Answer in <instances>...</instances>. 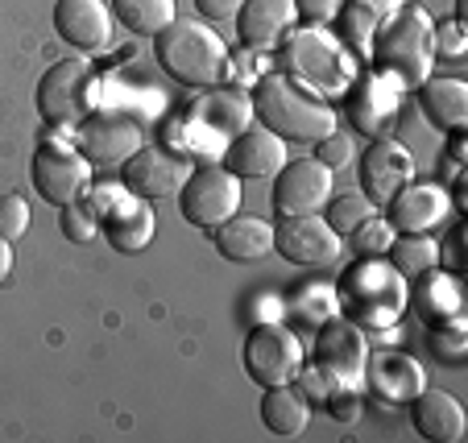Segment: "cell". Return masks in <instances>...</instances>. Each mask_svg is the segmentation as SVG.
<instances>
[{
    "label": "cell",
    "instance_id": "6da1fadb",
    "mask_svg": "<svg viewBox=\"0 0 468 443\" xmlns=\"http://www.w3.org/2000/svg\"><path fill=\"white\" fill-rule=\"evenodd\" d=\"M336 299L345 320L361 332H389L410 307V286L386 258H361L336 278Z\"/></svg>",
    "mask_w": 468,
    "mask_h": 443
},
{
    "label": "cell",
    "instance_id": "7a4b0ae2",
    "mask_svg": "<svg viewBox=\"0 0 468 443\" xmlns=\"http://www.w3.org/2000/svg\"><path fill=\"white\" fill-rule=\"evenodd\" d=\"M249 100H253L257 121L282 142H319V137L340 129L336 108H327L324 100H315L299 79H291L282 71L261 75L249 91Z\"/></svg>",
    "mask_w": 468,
    "mask_h": 443
},
{
    "label": "cell",
    "instance_id": "3957f363",
    "mask_svg": "<svg viewBox=\"0 0 468 443\" xmlns=\"http://www.w3.org/2000/svg\"><path fill=\"white\" fill-rule=\"evenodd\" d=\"M154 54H158V67L170 79L183 83V88H195V91L220 88L232 71L229 46H224L220 34H212L204 21L175 17L162 34H154Z\"/></svg>",
    "mask_w": 468,
    "mask_h": 443
},
{
    "label": "cell",
    "instance_id": "277c9868",
    "mask_svg": "<svg viewBox=\"0 0 468 443\" xmlns=\"http://www.w3.org/2000/svg\"><path fill=\"white\" fill-rule=\"evenodd\" d=\"M435 21L419 5H402L394 17H386L373 34V67L394 88H419L431 75L435 62Z\"/></svg>",
    "mask_w": 468,
    "mask_h": 443
},
{
    "label": "cell",
    "instance_id": "5b68a950",
    "mask_svg": "<svg viewBox=\"0 0 468 443\" xmlns=\"http://www.w3.org/2000/svg\"><path fill=\"white\" fill-rule=\"evenodd\" d=\"M278 67H286L282 75H291V79H299V83H311V88H319V91L348 88V75H353L345 50L319 26L282 34V42H278Z\"/></svg>",
    "mask_w": 468,
    "mask_h": 443
},
{
    "label": "cell",
    "instance_id": "8992f818",
    "mask_svg": "<svg viewBox=\"0 0 468 443\" xmlns=\"http://www.w3.org/2000/svg\"><path fill=\"white\" fill-rule=\"evenodd\" d=\"M240 199V178L229 166H191L186 183L178 186V212L199 232H216L224 220H232Z\"/></svg>",
    "mask_w": 468,
    "mask_h": 443
},
{
    "label": "cell",
    "instance_id": "52a82bcc",
    "mask_svg": "<svg viewBox=\"0 0 468 443\" xmlns=\"http://www.w3.org/2000/svg\"><path fill=\"white\" fill-rule=\"evenodd\" d=\"M91 62L88 58H62L54 62L50 71L37 79L34 104L50 129H67V124H80L91 112Z\"/></svg>",
    "mask_w": 468,
    "mask_h": 443
},
{
    "label": "cell",
    "instance_id": "ba28073f",
    "mask_svg": "<svg viewBox=\"0 0 468 443\" xmlns=\"http://www.w3.org/2000/svg\"><path fill=\"white\" fill-rule=\"evenodd\" d=\"M249 382L261 390L270 385H291V377L303 369V344L291 328L282 323H253L245 332V348H240Z\"/></svg>",
    "mask_w": 468,
    "mask_h": 443
},
{
    "label": "cell",
    "instance_id": "9c48e42d",
    "mask_svg": "<svg viewBox=\"0 0 468 443\" xmlns=\"http://www.w3.org/2000/svg\"><path fill=\"white\" fill-rule=\"evenodd\" d=\"M274 253L286 258L291 266L303 269H327L340 266V253H345V237H340L332 224L319 212L307 216H278L274 220Z\"/></svg>",
    "mask_w": 468,
    "mask_h": 443
},
{
    "label": "cell",
    "instance_id": "30bf717a",
    "mask_svg": "<svg viewBox=\"0 0 468 443\" xmlns=\"http://www.w3.org/2000/svg\"><path fill=\"white\" fill-rule=\"evenodd\" d=\"M365 361H369V340L345 315H327V320L315 323V348H311V364L324 369L336 385H348L356 390L365 377Z\"/></svg>",
    "mask_w": 468,
    "mask_h": 443
},
{
    "label": "cell",
    "instance_id": "8fae6325",
    "mask_svg": "<svg viewBox=\"0 0 468 443\" xmlns=\"http://www.w3.org/2000/svg\"><path fill=\"white\" fill-rule=\"evenodd\" d=\"M29 178L37 186V199H46L50 207H67V204H80L91 191V162L75 145L46 142L34 150Z\"/></svg>",
    "mask_w": 468,
    "mask_h": 443
},
{
    "label": "cell",
    "instance_id": "7c38bea8",
    "mask_svg": "<svg viewBox=\"0 0 468 443\" xmlns=\"http://www.w3.org/2000/svg\"><path fill=\"white\" fill-rule=\"evenodd\" d=\"M91 212L100 216V232L116 253H142L154 240V207L150 199H137L129 191L112 186H91Z\"/></svg>",
    "mask_w": 468,
    "mask_h": 443
},
{
    "label": "cell",
    "instance_id": "4fadbf2b",
    "mask_svg": "<svg viewBox=\"0 0 468 443\" xmlns=\"http://www.w3.org/2000/svg\"><path fill=\"white\" fill-rule=\"evenodd\" d=\"M142 145V116L124 108H91L80 121V153L91 166H121Z\"/></svg>",
    "mask_w": 468,
    "mask_h": 443
},
{
    "label": "cell",
    "instance_id": "5bb4252c",
    "mask_svg": "<svg viewBox=\"0 0 468 443\" xmlns=\"http://www.w3.org/2000/svg\"><path fill=\"white\" fill-rule=\"evenodd\" d=\"M191 174V162L162 145H137L121 162V186L137 199H170Z\"/></svg>",
    "mask_w": 468,
    "mask_h": 443
},
{
    "label": "cell",
    "instance_id": "9a60e30c",
    "mask_svg": "<svg viewBox=\"0 0 468 443\" xmlns=\"http://www.w3.org/2000/svg\"><path fill=\"white\" fill-rule=\"evenodd\" d=\"M253 124V100L245 91H229V88H207L204 96L195 100L178 121V142H186L191 133H207L212 142L237 137Z\"/></svg>",
    "mask_w": 468,
    "mask_h": 443
},
{
    "label": "cell",
    "instance_id": "2e32d148",
    "mask_svg": "<svg viewBox=\"0 0 468 443\" xmlns=\"http://www.w3.org/2000/svg\"><path fill=\"white\" fill-rule=\"evenodd\" d=\"M356 178H361V195L369 199L373 207L378 204L386 207L402 186L415 183V158H410V150L402 142H394V137H373L369 150L361 153Z\"/></svg>",
    "mask_w": 468,
    "mask_h": 443
},
{
    "label": "cell",
    "instance_id": "e0dca14e",
    "mask_svg": "<svg viewBox=\"0 0 468 443\" xmlns=\"http://www.w3.org/2000/svg\"><path fill=\"white\" fill-rule=\"evenodd\" d=\"M336 186V174L315 158H299L286 162L274 174V212L278 216H307V212H324L327 195Z\"/></svg>",
    "mask_w": 468,
    "mask_h": 443
},
{
    "label": "cell",
    "instance_id": "ac0fdd59",
    "mask_svg": "<svg viewBox=\"0 0 468 443\" xmlns=\"http://www.w3.org/2000/svg\"><path fill=\"white\" fill-rule=\"evenodd\" d=\"M54 34L83 54H96L112 42V9L104 0H58L54 5Z\"/></svg>",
    "mask_w": 468,
    "mask_h": 443
},
{
    "label": "cell",
    "instance_id": "d6986e66",
    "mask_svg": "<svg viewBox=\"0 0 468 443\" xmlns=\"http://www.w3.org/2000/svg\"><path fill=\"white\" fill-rule=\"evenodd\" d=\"M361 385H369L373 398H381L386 406H402L410 402L419 390L427 385L423 377V364L407 353H378L365 361V377Z\"/></svg>",
    "mask_w": 468,
    "mask_h": 443
},
{
    "label": "cell",
    "instance_id": "ffe728a7",
    "mask_svg": "<svg viewBox=\"0 0 468 443\" xmlns=\"http://www.w3.org/2000/svg\"><path fill=\"white\" fill-rule=\"evenodd\" d=\"M452 212V199L440 183H407L386 204V224L394 232H431Z\"/></svg>",
    "mask_w": 468,
    "mask_h": 443
},
{
    "label": "cell",
    "instance_id": "44dd1931",
    "mask_svg": "<svg viewBox=\"0 0 468 443\" xmlns=\"http://www.w3.org/2000/svg\"><path fill=\"white\" fill-rule=\"evenodd\" d=\"M286 142L270 129H245V133L232 137V145L224 150V166L245 183V178H274L286 166Z\"/></svg>",
    "mask_w": 468,
    "mask_h": 443
},
{
    "label": "cell",
    "instance_id": "7402d4cb",
    "mask_svg": "<svg viewBox=\"0 0 468 443\" xmlns=\"http://www.w3.org/2000/svg\"><path fill=\"white\" fill-rule=\"evenodd\" d=\"M407 406H410V427H415L423 439H431V443H460L464 439L468 415H464V406H460L456 394L427 390L423 385Z\"/></svg>",
    "mask_w": 468,
    "mask_h": 443
},
{
    "label": "cell",
    "instance_id": "603a6c76",
    "mask_svg": "<svg viewBox=\"0 0 468 443\" xmlns=\"http://www.w3.org/2000/svg\"><path fill=\"white\" fill-rule=\"evenodd\" d=\"M398 91L386 75H369L348 91V121L361 129L365 137H386L389 124L398 116Z\"/></svg>",
    "mask_w": 468,
    "mask_h": 443
},
{
    "label": "cell",
    "instance_id": "cb8c5ba5",
    "mask_svg": "<svg viewBox=\"0 0 468 443\" xmlns=\"http://www.w3.org/2000/svg\"><path fill=\"white\" fill-rule=\"evenodd\" d=\"M299 21L294 13V0H245L237 9V34L245 46L265 50V46H278L282 34Z\"/></svg>",
    "mask_w": 468,
    "mask_h": 443
},
{
    "label": "cell",
    "instance_id": "d4e9b609",
    "mask_svg": "<svg viewBox=\"0 0 468 443\" xmlns=\"http://www.w3.org/2000/svg\"><path fill=\"white\" fill-rule=\"evenodd\" d=\"M220 258L229 261H261L270 248H274V224L261 220V216H232L220 228L212 232Z\"/></svg>",
    "mask_w": 468,
    "mask_h": 443
},
{
    "label": "cell",
    "instance_id": "484cf974",
    "mask_svg": "<svg viewBox=\"0 0 468 443\" xmlns=\"http://www.w3.org/2000/svg\"><path fill=\"white\" fill-rule=\"evenodd\" d=\"M419 108L435 129H464L468 124V83L464 79H448V75H427L419 83Z\"/></svg>",
    "mask_w": 468,
    "mask_h": 443
},
{
    "label": "cell",
    "instance_id": "4316f807",
    "mask_svg": "<svg viewBox=\"0 0 468 443\" xmlns=\"http://www.w3.org/2000/svg\"><path fill=\"white\" fill-rule=\"evenodd\" d=\"M410 302H415V311L427 323L464 315V290H460L456 274H448V269H440V266L415 278V286H410Z\"/></svg>",
    "mask_w": 468,
    "mask_h": 443
},
{
    "label": "cell",
    "instance_id": "83f0119b",
    "mask_svg": "<svg viewBox=\"0 0 468 443\" xmlns=\"http://www.w3.org/2000/svg\"><path fill=\"white\" fill-rule=\"evenodd\" d=\"M261 423L270 435L278 439H294V435L307 431L311 423V402L303 398L294 385H270L261 394Z\"/></svg>",
    "mask_w": 468,
    "mask_h": 443
},
{
    "label": "cell",
    "instance_id": "f1b7e54d",
    "mask_svg": "<svg viewBox=\"0 0 468 443\" xmlns=\"http://www.w3.org/2000/svg\"><path fill=\"white\" fill-rule=\"evenodd\" d=\"M386 261L402 278H419V274L440 266V240L427 237V232H402V237L389 240Z\"/></svg>",
    "mask_w": 468,
    "mask_h": 443
},
{
    "label": "cell",
    "instance_id": "f546056e",
    "mask_svg": "<svg viewBox=\"0 0 468 443\" xmlns=\"http://www.w3.org/2000/svg\"><path fill=\"white\" fill-rule=\"evenodd\" d=\"M112 17L121 21L129 34L154 37L175 21V0H108Z\"/></svg>",
    "mask_w": 468,
    "mask_h": 443
},
{
    "label": "cell",
    "instance_id": "4dcf8cb0",
    "mask_svg": "<svg viewBox=\"0 0 468 443\" xmlns=\"http://www.w3.org/2000/svg\"><path fill=\"white\" fill-rule=\"evenodd\" d=\"M398 9H402V0H345L340 17H345L348 34L361 37V42H369V34H378L381 21L394 17Z\"/></svg>",
    "mask_w": 468,
    "mask_h": 443
},
{
    "label": "cell",
    "instance_id": "1f68e13d",
    "mask_svg": "<svg viewBox=\"0 0 468 443\" xmlns=\"http://www.w3.org/2000/svg\"><path fill=\"white\" fill-rule=\"evenodd\" d=\"M427 344H431L435 361H443L448 369H456V364L468 356V323H464V315H452V320L431 323Z\"/></svg>",
    "mask_w": 468,
    "mask_h": 443
},
{
    "label": "cell",
    "instance_id": "d6a6232c",
    "mask_svg": "<svg viewBox=\"0 0 468 443\" xmlns=\"http://www.w3.org/2000/svg\"><path fill=\"white\" fill-rule=\"evenodd\" d=\"M324 212H327L324 220L332 224L340 237H348L356 224H365L373 216V204L361 195V191H340V195L332 191V195H327V204H324Z\"/></svg>",
    "mask_w": 468,
    "mask_h": 443
},
{
    "label": "cell",
    "instance_id": "836d02e7",
    "mask_svg": "<svg viewBox=\"0 0 468 443\" xmlns=\"http://www.w3.org/2000/svg\"><path fill=\"white\" fill-rule=\"evenodd\" d=\"M348 237H353V248H356V253H361V258H386L389 240H394L398 232L389 228L386 220H378V216H369V220H365V224H356V228L348 232Z\"/></svg>",
    "mask_w": 468,
    "mask_h": 443
},
{
    "label": "cell",
    "instance_id": "e575fe53",
    "mask_svg": "<svg viewBox=\"0 0 468 443\" xmlns=\"http://www.w3.org/2000/svg\"><path fill=\"white\" fill-rule=\"evenodd\" d=\"M62 212V237L75 240V245H88L100 237V216L91 212V204H67Z\"/></svg>",
    "mask_w": 468,
    "mask_h": 443
},
{
    "label": "cell",
    "instance_id": "d590c367",
    "mask_svg": "<svg viewBox=\"0 0 468 443\" xmlns=\"http://www.w3.org/2000/svg\"><path fill=\"white\" fill-rule=\"evenodd\" d=\"M29 228V204L21 195L0 199V240H21Z\"/></svg>",
    "mask_w": 468,
    "mask_h": 443
},
{
    "label": "cell",
    "instance_id": "8d00e7d4",
    "mask_svg": "<svg viewBox=\"0 0 468 443\" xmlns=\"http://www.w3.org/2000/svg\"><path fill=\"white\" fill-rule=\"evenodd\" d=\"M315 162H324L327 170H332V174H336V170H345L348 162H353V142H348V133H327V137H319L315 142Z\"/></svg>",
    "mask_w": 468,
    "mask_h": 443
},
{
    "label": "cell",
    "instance_id": "74e56055",
    "mask_svg": "<svg viewBox=\"0 0 468 443\" xmlns=\"http://www.w3.org/2000/svg\"><path fill=\"white\" fill-rule=\"evenodd\" d=\"M431 42H435V54H448V58H460L464 54V46H468V34H464V21H440L435 26V34H431Z\"/></svg>",
    "mask_w": 468,
    "mask_h": 443
},
{
    "label": "cell",
    "instance_id": "f35d334b",
    "mask_svg": "<svg viewBox=\"0 0 468 443\" xmlns=\"http://www.w3.org/2000/svg\"><path fill=\"white\" fill-rule=\"evenodd\" d=\"M340 9H345V0H294V13H299L307 26H327V21H336Z\"/></svg>",
    "mask_w": 468,
    "mask_h": 443
},
{
    "label": "cell",
    "instance_id": "ab89813d",
    "mask_svg": "<svg viewBox=\"0 0 468 443\" xmlns=\"http://www.w3.org/2000/svg\"><path fill=\"white\" fill-rule=\"evenodd\" d=\"M440 266L448 269V274L464 269V228H460V224L448 232V245H440Z\"/></svg>",
    "mask_w": 468,
    "mask_h": 443
},
{
    "label": "cell",
    "instance_id": "60d3db41",
    "mask_svg": "<svg viewBox=\"0 0 468 443\" xmlns=\"http://www.w3.org/2000/svg\"><path fill=\"white\" fill-rule=\"evenodd\" d=\"M240 5H245V0H195L199 17H207V21H229V17H237Z\"/></svg>",
    "mask_w": 468,
    "mask_h": 443
},
{
    "label": "cell",
    "instance_id": "b9f144b4",
    "mask_svg": "<svg viewBox=\"0 0 468 443\" xmlns=\"http://www.w3.org/2000/svg\"><path fill=\"white\" fill-rule=\"evenodd\" d=\"M448 162H464V129H448Z\"/></svg>",
    "mask_w": 468,
    "mask_h": 443
},
{
    "label": "cell",
    "instance_id": "7bdbcfd3",
    "mask_svg": "<svg viewBox=\"0 0 468 443\" xmlns=\"http://www.w3.org/2000/svg\"><path fill=\"white\" fill-rule=\"evenodd\" d=\"M13 274V240H0V282Z\"/></svg>",
    "mask_w": 468,
    "mask_h": 443
}]
</instances>
